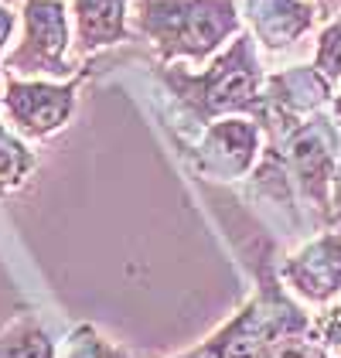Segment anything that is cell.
Segmentation results:
<instances>
[{"label":"cell","instance_id":"11","mask_svg":"<svg viewBox=\"0 0 341 358\" xmlns=\"http://www.w3.org/2000/svg\"><path fill=\"white\" fill-rule=\"evenodd\" d=\"M38 167V154L28 150V143L14 137L3 123H0V194L17 192L31 178V171Z\"/></svg>","mask_w":341,"mask_h":358},{"label":"cell","instance_id":"21","mask_svg":"<svg viewBox=\"0 0 341 358\" xmlns=\"http://www.w3.org/2000/svg\"><path fill=\"white\" fill-rule=\"evenodd\" d=\"M0 106H3V92H0Z\"/></svg>","mask_w":341,"mask_h":358},{"label":"cell","instance_id":"6","mask_svg":"<svg viewBox=\"0 0 341 358\" xmlns=\"http://www.w3.org/2000/svg\"><path fill=\"white\" fill-rule=\"evenodd\" d=\"M92 65H82L79 76L65 79V83H41V79H31V83H21V79H7V89H3V110H7V120L14 123V130L28 140H45L58 134L68 116L75 110V92L82 79L89 76Z\"/></svg>","mask_w":341,"mask_h":358},{"label":"cell","instance_id":"10","mask_svg":"<svg viewBox=\"0 0 341 358\" xmlns=\"http://www.w3.org/2000/svg\"><path fill=\"white\" fill-rule=\"evenodd\" d=\"M0 358H58V352L48 331L24 314L0 328Z\"/></svg>","mask_w":341,"mask_h":358},{"label":"cell","instance_id":"16","mask_svg":"<svg viewBox=\"0 0 341 358\" xmlns=\"http://www.w3.org/2000/svg\"><path fill=\"white\" fill-rule=\"evenodd\" d=\"M331 229H341V157L335 167V188H331Z\"/></svg>","mask_w":341,"mask_h":358},{"label":"cell","instance_id":"2","mask_svg":"<svg viewBox=\"0 0 341 358\" xmlns=\"http://www.w3.org/2000/svg\"><path fill=\"white\" fill-rule=\"evenodd\" d=\"M137 31L164 65L174 58L205 62L239 34V0H140Z\"/></svg>","mask_w":341,"mask_h":358},{"label":"cell","instance_id":"18","mask_svg":"<svg viewBox=\"0 0 341 358\" xmlns=\"http://www.w3.org/2000/svg\"><path fill=\"white\" fill-rule=\"evenodd\" d=\"M14 24H17V17L0 3V55H3V48H7V41H10V34H14Z\"/></svg>","mask_w":341,"mask_h":358},{"label":"cell","instance_id":"5","mask_svg":"<svg viewBox=\"0 0 341 358\" xmlns=\"http://www.w3.org/2000/svg\"><path fill=\"white\" fill-rule=\"evenodd\" d=\"M259 123L242 116H222L208 127H201V137L195 143H184V157L201 178L212 181H235L246 178L259 161Z\"/></svg>","mask_w":341,"mask_h":358},{"label":"cell","instance_id":"17","mask_svg":"<svg viewBox=\"0 0 341 358\" xmlns=\"http://www.w3.org/2000/svg\"><path fill=\"white\" fill-rule=\"evenodd\" d=\"M177 358H226V355H222V345L212 334L208 341H201L198 348H191V352H184V355H177Z\"/></svg>","mask_w":341,"mask_h":358},{"label":"cell","instance_id":"4","mask_svg":"<svg viewBox=\"0 0 341 358\" xmlns=\"http://www.w3.org/2000/svg\"><path fill=\"white\" fill-rule=\"evenodd\" d=\"M24 38L7 55L3 69L17 76H55L72 79L68 65V10L61 0H24Z\"/></svg>","mask_w":341,"mask_h":358},{"label":"cell","instance_id":"3","mask_svg":"<svg viewBox=\"0 0 341 358\" xmlns=\"http://www.w3.org/2000/svg\"><path fill=\"white\" fill-rule=\"evenodd\" d=\"M284 276L273 266V249L266 246L256 256V294L228 324L215 331L226 358H270V352L286 338L311 334L314 321L300 303L286 297L280 287Z\"/></svg>","mask_w":341,"mask_h":358},{"label":"cell","instance_id":"20","mask_svg":"<svg viewBox=\"0 0 341 358\" xmlns=\"http://www.w3.org/2000/svg\"><path fill=\"white\" fill-rule=\"evenodd\" d=\"M314 3H317V10H321V14H324V0H314Z\"/></svg>","mask_w":341,"mask_h":358},{"label":"cell","instance_id":"1","mask_svg":"<svg viewBox=\"0 0 341 358\" xmlns=\"http://www.w3.org/2000/svg\"><path fill=\"white\" fill-rule=\"evenodd\" d=\"M157 79L168 85V92L198 127H208L222 116H249L259 123L266 110V76L256 58L253 31H239L235 41L205 72H184L174 62H157Z\"/></svg>","mask_w":341,"mask_h":358},{"label":"cell","instance_id":"19","mask_svg":"<svg viewBox=\"0 0 341 358\" xmlns=\"http://www.w3.org/2000/svg\"><path fill=\"white\" fill-rule=\"evenodd\" d=\"M331 116H335V123H338V130H341V96L331 99Z\"/></svg>","mask_w":341,"mask_h":358},{"label":"cell","instance_id":"12","mask_svg":"<svg viewBox=\"0 0 341 358\" xmlns=\"http://www.w3.org/2000/svg\"><path fill=\"white\" fill-rule=\"evenodd\" d=\"M58 358H130V355L123 348L110 345L106 338H99V331L92 324H79L61 341V355Z\"/></svg>","mask_w":341,"mask_h":358},{"label":"cell","instance_id":"14","mask_svg":"<svg viewBox=\"0 0 341 358\" xmlns=\"http://www.w3.org/2000/svg\"><path fill=\"white\" fill-rule=\"evenodd\" d=\"M311 334L328 348V352H338L341 355V301L331 303L321 317H314Z\"/></svg>","mask_w":341,"mask_h":358},{"label":"cell","instance_id":"7","mask_svg":"<svg viewBox=\"0 0 341 358\" xmlns=\"http://www.w3.org/2000/svg\"><path fill=\"white\" fill-rule=\"evenodd\" d=\"M284 283L304 297L307 303H331L341 294V232L324 229L317 239L300 246L284 266H280Z\"/></svg>","mask_w":341,"mask_h":358},{"label":"cell","instance_id":"8","mask_svg":"<svg viewBox=\"0 0 341 358\" xmlns=\"http://www.w3.org/2000/svg\"><path fill=\"white\" fill-rule=\"evenodd\" d=\"M242 7L253 24V38L270 52L293 45L321 17V10L304 0H242Z\"/></svg>","mask_w":341,"mask_h":358},{"label":"cell","instance_id":"13","mask_svg":"<svg viewBox=\"0 0 341 358\" xmlns=\"http://www.w3.org/2000/svg\"><path fill=\"white\" fill-rule=\"evenodd\" d=\"M314 69H317L328 83H338L341 79V17L321 31L317 52H314Z\"/></svg>","mask_w":341,"mask_h":358},{"label":"cell","instance_id":"15","mask_svg":"<svg viewBox=\"0 0 341 358\" xmlns=\"http://www.w3.org/2000/svg\"><path fill=\"white\" fill-rule=\"evenodd\" d=\"M270 358H331V352L314 334H304V338H286V341H280L270 352Z\"/></svg>","mask_w":341,"mask_h":358},{"label":"cell","instance_id":"9","mask_svg":"<svg viewBox=\"0 0 341 358\" xmlns=\"http://www.w3.org/2000/svg\"><path fill=\"white\" fill-rule=\"evenodd\" d=\"M130 0H72L75 10V48L79 55H92L130 38L126 28Z\"/></svg>","mask_w":341,"mask_h":358}]
</instances>
